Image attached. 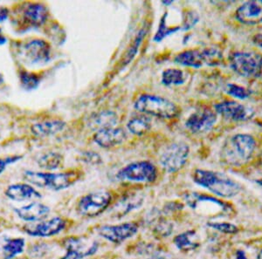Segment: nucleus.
<instances>
[{"label":"nucleus","instance_id":"a211bd4d","mask_svg":"<svg viewBox=\"0 0 262 259\" xmlns=\"http://www.w3.org/2000/svg\"><path fill=\"white\" fill-rule=\"evenodd\" d=\"M127 138L126 132L121 128H108L96 132L95 143L104 149H111L122 144Z\"/></svg>","mask_w":262,"mask_h":259},{"label":"nucleus","instance_id":"9b49d317","mask_svg":"<svg viewBox=\"0 0 262 259\" xmlns=\"http://www.w3.org/2000/svg\"><path fill=\"white\" fill-rule=\"evenodd\" d=\"M185 198L188 205L193 210H202V213L209 210L208 216H211L212 213L214 216H217L213 210H221L225 214L231 210V206L211 196L200 193H189L185 196Z\"/></svg>","mask_w":262,"mask_h":259},{"label":"nucleus","instance_id":"39448f33","mask_svg":"<svg viewBox=\"0 0 262 259\" xmlns=\"http://www.w3.org/2000/svg\"><path fill=\"white\" fill-rule=\"evenodd\" d=\"M230 66L242 77L257 78L262 74V55L256 52H234L229 56Z\"/></svg>","mask_w":262,"mask_h":259},{"label":"nucleus","instance_id":"ddd939ff","mask_svg":"<svg viewBox=\"0 0 262 259\" xmlns=\"http://www.w3.org/2000/svg\"><path fill=\"white\" fill-rule=\"evenodd\" d=\"M217 122V113L209 107H202L191 113L185 127L193 134H204L210 131Z\"/></svg>","mask_w":262,"mask_h":259},{"label":"nucleus","instance_id":"20e7f679","mask_svg":"<svg viewBox=\"0 0 262 259\" xmlns=\"http://www.w3.org/2000/svg\"><path fill=\"white\" fill-rule=\"evenodd\" d=\"M175 62L181 66L200 68L204 65L220 66L223 63V54L215 48H206L201 50H186L175 57Z\"/></svg>","mask_w":262,"mask_h":259},{"label":"nucleus","instance_id":"393cba45","mask_svg":"<svg viewBox=\"0 0 262 259\" xmlns=\"http://www.w3.org/2000/svg\"><path fill=\"white\" fill-rule=\"evenodd\" d=\"M118 117L111 111H102L94 114L90 120L91 128L96 130H101L105 128H113L117 123Z\"/></svg>","mask_w":262,"mask_h":259},{"label":"nucleus","instance_id":"c756f323","mask_svg":"<svg viewBox=\"0 0 262 259\" xmlns=\"http://www.w3.org/2000/svg\"><path fill=\"white\" fill-rule=\"evenodd\" d=\"M20 82L25 89L31 91V90L36 89L38 87L39 79L35 74L22 71L20 73Z\"/></svg>","mask_w":262,"mask_h":259},{"label":"nucleus","instance_id":"423d86ee","mask_svg":"<svg viewBox=\"0 0 262 259\" xmlns=\"http://www.w3.org/2000/svg\"><path fill=\"white\" fill-rule=\"evenodd\" d=\"M73 173H43L27 171L24 179L27 182L39 188L49 189L52 191H62L75 182Z\"/></svg>","mask_w":262,"mask_h":259},{"label":"nucleus","instance_id":"1a4fd4ad","mask_svg":"<svg viewBox=\"0 0 262 259\" xmlns=\"http://www.w3.org/2000/svg\"><path fill=\"white\" fill-rule=\"evenodd\" d=\"M190 154V148L183 142L170 143L160 156V163L168 173L178 172L185 166Z\"/></svg>","mask_w":262,"mask_h":259},{"label":"nucleus","instance_id":"ea45409f","mask_svg":"<svg viewBox=\"0 0 262 259\" xmlns=\"http://www.w3.org/2000/svg\"><path fill=\"white\" fill-rule=\"evenodd\" d=\"M253 42L259 48H262V33L254 36L253 38Z\"/></svg>","mask_w":262,"mask_h":259},{"label":"nucleus","instance_id":"4c0bfd02","mask_svg":"<svg viewBox=\"0 0 262 259\" xmlns=\"http://www.w3.org/2000/svg\"><path fill=\"white\" fill-rule=\"evenodd\" d=\"M150 259H179L175 256L166 253V252H162V251H154L153 253L150 254Z\"/></svg>","mask_w":262,"mask_h":259},{"label":"nucleus","instance_id":"6e6552de","mask_svg":"<svg viewBox=\"0 0 262 259\" xmlns=\"http://www.w3.org/2000/svg\"><path fill=\"white\" fill-rule=\"evenodd\" d=\"M111 193L98 191L81 197L77 204L78 214L84 218H94L102 214L111 205Z\"/></svg>","mask_w":262,"mask_h":259},{"label":"nucleus","instance_id":"7c9ffc66","mask_svg":"<svg viewBox=\"0 0 262 259\" xmlns=\"http://www.w3.org/2000/svg\"><path fill=\"white\" fill-rule=\"evenodd\" d=\"M226 92L227 95L238 100H246L251 96L250 90L237 84H227Z\"/></svg>","mask_w":262,"mask_h":259},{"label":"nucleus","instance_id":"37998d69","mask_svg":"<svg viewBox=\"0 0 262 259\" xmlns=\"http://www.w3.org/2000/svg\"><path fill=\"white\" fill-rule=\"evenodd\" d=\"M259 168H260V174H261V178L258 179V180H257V182H258L259 184L262 185V154L260 155V157H259Z\"/></svg>","mask_w":262,"mask_h":259},{"label":"nucleus","instance_id":"c03bdc74","mask_svg":"<svg viewBox=\"0 0 262 259\" xmlns=\"http://www.w3.org/2000/svg\"><path fill=\"white\" fill-rule=\"evenodd\" d=\"M257 259H262V250H260V252H259V255H258Z\"/></svg>","mask_w":262,"mask_h":259},{"label":"nucleus","instance_id":"bb28decb","mask_svg":"<svg viewBox=\"0 0 262 259\" xmlns=\"http://www.w3.org/2000/svg\"><path fill=\"white\" fill-rule=\"evenodd\" d=\"M128 131L135 135L146 134L151 128V121L146 115H137L129 120L127 124Z\"/></svg>","mask_w":262,"mask_h":259},{"label":"nucleus","instance_id":"4be33fe9","mask_svg":"<svg viewBox=\"0 0 262 259\" xmlns=\"http://www.w3.org/2000/svg\"><path fill=\"white\" fill-rule=\"evenodd\" d=\"M24 19L33 27H39L44 24L48 17V8L43 4L32 3L25 8Z\"/></svg>","mask_w":262,"mask_h":259},{"label":"nucleus","instance_id":"c85d7f7f","mask_svg":"<svg viewBox=\"0 0 262 259\" xmlns=\"http://www.w3.org/2000/svg\"><path fill=\"white\" fill-rule=\"evenodd\" d=\"M39 166L47 170H56L62 163V156L54 152L47 153L42 155L38 161Z\"/></svg>","mask_w":262,"mask_h":259},{"label":"nucleus","instance_id":"a878e982","mask_svg":"<svg viewBox=\"0 0 262 259\" xmlns=\"http://www.w3.org/2000/svg\"><path fill=\"white\" fill-rule=\"evenodd\" d=\"M24 239H6L1 245V254L4 259H12L24 251Z\"/></svg>","mask_w":262,"mask_h":259},{"label":"nucleus","instance_id":"c9c22d12","mask_svg":"<svg viewBox=\"0 0 262 259\" xmlns=\"http://www.w3.org/2000/svg\"><path fill=\"white\" fill-rule=\"evenodd\" d=\"M200 20V17L196 14V12L193 11L187 12V14L185 15V19L183 23V29L184 30H189L198 23V21Z\"/></svg>","mask_w":262,"mask_h":259},{"label":"nucleus","instance_id":"4468645a","mask_svg":"<svg viewBox=\"0 0 262 259\" xmlns=\"http://www.w3.org/2000/svg\"><path fill=\"white\" fill-rule=\"evenodd\" d=\"M23 56L31 64H45L50 60V45L43 39H32L24 45Z\"/></svg>","mask_w":262,"mask_h":259},{"label":"nucleus","instance_id":"aec40b11","mask_svg":"<svg viewBox=\"0 0 262 259\" xmlns=\"http://www.w3.org/2000/svg\"><path fill=\"white\" fill-rule=\"evenodd\" d=\"M16 214L22 220L27 222H38L47 218L50 213V208L40 203H30L28 205L15 208Z\"/></svg>","mask_w":262,"mask_h":259},{"label":"nucleus","instance_id":"7ed1b4c3","mask_svg":"<svg viewBox=\"0 0 262 259\" xmlns=\"http://www.w3.org/2000/svg\"><path fill=\"white\" fill-rule=\"evenodd\" d=\"M135 108L144 114L161 119L175 118L179 113V108L172 102L168 99L151 95L139 96L135 102Z\"/></svg>","mask_w":262,"mask_h":259},{"label":"nucleus","instance_id":"5701e85b","mask_svg":"<svg viewBox=\"0 0 262 259\" xmlns=\"http://www.w3.org/2000/svg\"><path fill=\"white\" fill-rule=\"evenodd\" d=\"M66 123L60 120L46 121L39 122L32 127V132L36 136L45 137L56 134L59 132L62 131L65 128Z\"/></svg>","mask_w":262,"mask_h":259},{"label":"nucleus","instance_id":"0eeeda50","mask_svg":"<svg viewBox=\"0 0 262 259\" xmlns=\"http://www.w3.org/2000/svg\"><path fill=\"white\" fill-rule=\"evenodd\" d=\"M116 178L122 182L152 183L158 178V170L150 161H135L122 168Z\"/></svg>","mask_w":262,"mask_h":259},{"label":"nucleus","instance_id":"f3484780","mask_svg":"<svg viewBox=\"0 0 262 259\" xmlns=\"http://www.w3.org/2000/svg\"><path fill=\"white\" fill-rule=\"evenodd\" d=\"M66 228V222L61 218H53L42 221L33 226L26 227V232L32 237L49 238L61 232Z\"/></svg>","mask_w":262,"mask_h":259},{"label":"nucleus","instance_id":"f257e3e1","mask_svg":"<svg viewBox=\"0 0 262 259\" xmlns=\"http://www.w3.org/2000/svg\"><path fill=\"white\" fill-rule=\"evenodd\" d=\"M192 179L196 184L224 198H232L242 191L238 182L217 171L198 169L192 174Z\"/></svg>","mask_w":262,"mask_h":259},{"label":"nucleus","instance_id":"e433bc0d","mask_svg":"<svg viewBox=\"0 0 262 259\" xmlns=\"http://www.w3.org/2000/svg\"><path fill=\"white\" fill-rule=\"evenodd\" d=\"M20 156H11V157L0 158V174L4 172L6 168L10 164L14 163L16 161L20 160Z\"/></svg>","mask_w":262,"mask_h":259},{"label":"nucleus","instance_id":"cd10ccee","mask_svg":"<svg viewBox=\"0 0 262 259\" xmlns=\"http://www.w3.org/2000/svg\"><path fill=\"white\" fill-rule=\"evenodd\" d=\"M186 81V75L180 69H167L162 75V83L164 86H179Z\"/></svg>","mask_w":262,"mask_h":259},{"label":"nucleus","instance_id":"b1692460","mask_svg":"<svg viewBox=\"0 0 262 259\" xmlns=\"http://www.w3.org/2000/svg\"><path fill=\"white\" fill-rule=\"evenodd\" d=\"M173 243L179 250L184 252H189L200 247L199 237L194 230H188L180 233L174 238Z\"/></svg>","mask_w":262,"mask_h":259},{"label":"nucleus","instance_id":"58836bf2","mask_svg":"<svg viewBox=\"0 0 262 259\" xmlns=\"http://www.w3.org/2000/svg\"><path fill=\"white\" fill-rule=\"evenodd\" d=\"M8 15H9V11L7 8H5V7L0 8V23L6 20L8 18Z\"/></svg>","mask_w":262,"mask_h":259},{"label":"nucleus","instance_id":"dca6fc26","mask_svg":"<svg viewBox=\"0 0 262 259\" xmlns=\"http://www.w3.org/2000/svg\"><path fill=\"white\" fill-rule=\"evenodd\" d=\"M235 18L238 22L247 26L262 23V0H253L242 4L236 10Z\"/></svg>","mask_w":262,"mask_h":259},{"label":"nucleus","instance_id":"f704fd0d","mask_svg":"<svg viewBox=\"0 0 262 259\" xmlns=\"http://www.w3.org/2000/svg\"><path fill=\"white\" fill-rule=\"evenodd\" d=\"M145 33H144V31H141L139 34L137 35V39H135L134 43H133V45L131 46L130 49L128 50V54L126 55L125 57V63L126 64H128L129 61H130L133 58H134L135 55L137 54V50L138 46L140 45L141 42H142V39H143V36H144Z\"/></svg>","mask_w":262,"mask_h":259},{"label":"nucleus","instance_id":"79ce46f5","mask_svg":"<svg viewBox=\"0 0 262 259\" xmlns=\"http://www.w3.org/2000/svg\"><path fill=\"white\" fill-rule=\"evenodd\" d=\"M6 41H7V39H6V36L4 35L1 30H0V45H5Z\"/></svg>","mask_w":262,"mask_h":259},{"label":"nucleus","instance_id":"2eb2a0df","mask_svg":"<svg viewBox=\"0 0 262 259\" xmlns=\"http://www.w3.org/2000/svg\"><path fill=\"white\" fill-rule=\"evenodd\" d=\"M216 113L232 122H244L253 116V112L235 101H224L214 106Z\"/></svg>","mask_w":262,"mask_h":259},{"label":"nucleus","instance_id":"f03ea898","mask_svg":"<svg viewBox=\"0 0 262 259\" xmlns=\"http://www.w3.org/2000/svg\"><path fill=\"white\" fill-rule=\"evenodd\" d=\"M255 149L256 140L252 135L234 134L224 146V159L230 165L241 166L250 160Z\"/></svg>","mask_w":262,"mask_h":259},{"label":"nucleus","instance_id":"412c9836","mask_svg":"<svg viewBox=\"0 0 262 259\" xmlns=\"http://www.w3.org/2000/svg\"><path fill=\"white\" fill-rule=\"evenodd\" d=\"M6 195L10 199L17 202L41 198V194L36 191L31 185L27 183L11 185L6 190Z\"/></svg>","mask_w":262,"mask_h":259},{"label":"nucleus","instance_id":"9d476101","mask_svg":"<svg viewBox=\"0 0 262 259\" xmlns=\"http://www.w3.org/2000/svg\"><path fill=\"white\" fill-rule=\"evenodd\" d=\"M66 254L61 259H84L97 253L99 243L82 238H69L64 242Z\"/></svg>","mask_w":262,"mask_h":259},{"label":"nucleus","instance_id":"473e14b6","mask_svg":"<svg viewBox=\"0 0 262 259\" xmlns=\"http://www.w3.org/2000/svg\"><path fill=\"white\" fill-rule=\"evenodd\" d=\"M172 224H170L169 221L165 219H158V223L155 224L153 231L156 235L160 237V238H165L170 236L172 232Z\"/></svg>","mask_w":262,"mask_h":259},{"label":"nucleus","instance_id":"a19ab883","mask_svg":"<svg viewBox=\"0 0 262 259\" xmlns=\"http://www.w3.org/2000/svg\"><path fill=\"white\" fill-rule=\"evenodd\" d=\"M235 259H247V256H246V254H245L244 251H242V250H238V251H237V254H236Z\"/></svg>","mask_w":262,"mask_h":259},{"label":"nucleus","instance_id":"72a5a7b5","mask_svg":"<svg viewBox=\"0 0 262 259\" xmlns=\"http://www.w3.org/2000/svg\"><path fill=\"white\" fill-rule=\"evenodd\" d=\"M209 227L212 229H216L217 231L225 234H236L238 232V227L235 226L234 224H229V223H208L207 224Z\"/></svg>","mask_w":262,"mask_h":259},{"label":"nucleus","instance_id":"2f4dec72","mask_svg":"<svg viewBox=\"0 0 262 259\" xmlns=\"http://www.w3.org/2000/svg\"><path fill=\"white\" fill-rule=\"evenodd\" d=\"M165 17H166V14L161 18L160 25H159V27H158V32H157V33L155 34V37H154V40H155V41L160 42L161 40H163L165 37H167V36L170 35L171 33H175V32L180 29V27H174V28L167 27Z\"/></svg>","mask_w":262,"mask_h":259},{"label":"nucleus","instance_id":"f8f14e48","mask_svg":"<svg viewBox=\"0 0 262 259\" xmlns=\"http://www.w3.org/2000/svg\"><path fill=\"white\" fill-rule=\"evenodd\" d=\"M99 236L112 244H120L138 232V225L132 222L116 225H102L97 229Z\"/></svg>","mask_w":262,"mask_h":259},{"label":"nucleus","instance_id":"6ab92c4d","mask_svg":"<svg viewBox=\"0 0 262 259\" xmlns=\"http://www.w3.org/2000/svg\"><path fill=\"white\" fill-rule=\"evenodd\" d=\"M143 201L144 197L139 192L127 195L114 206L111 209V215L117 219L122 218L130 212L140 208L143 204Z\"/></svg>","mask_w":262,"mask_h":259}]
</instances>
